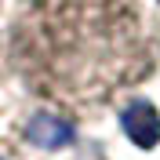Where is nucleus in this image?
I'll use <instances>...</instances> for the list:
<instances>
[{
	"label": "nucleus",
	"instance_id": "nucleus-3",
	"mask_svg": "<svg viewBox=\"0 0 160 160\" xmlns=\"http://www.w3.org/2000/svg\"><path fill=\"white\" fill-rule=\"evenodd\" d=\"M29 138L37 142V146L58 149V146H66V142L73 138V128L66 124V120L51 117V113H40V117H33V124H29Z\"/></svg>",
	"mask_w": 160,
	"mask_h": 160
},
{
	"label": "nucleus",
	"instance_id": "nucleus-2",
	"mask_svg": "<svg viewBox=\"0 0 160 160\" xmlns=\"http://www.w3.org/2000/svg\"><path fill=\"white\" fill-rule=\"evenodd\" d=\"M124 131L131 135V142H138V146H157L160 138V117L157 109H153L149 102H135V106H128L124 109Z\"/></svg>",
	"mask_w": 160,
	"mask_h": 160
},
{
	"label": "nucleus",
	"instance_id": "nucleus-1",
	"mask_svg": "<svg viewBox=\"0 0 160 160\" xmlns=\"http://www.w3.org/2000/svg\"><path fill=\"white\" fill-rule=\"evenodd\" d=\"M11 62L40 98L88 109L149 73L153 29L138 0H29Z\"/></svg>",
	"mask_w": 160,
	"mask_h": 160
}]
</instances>
